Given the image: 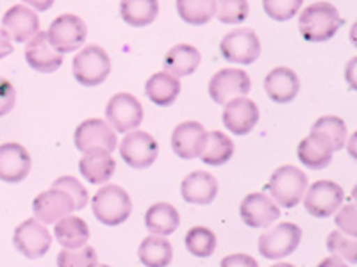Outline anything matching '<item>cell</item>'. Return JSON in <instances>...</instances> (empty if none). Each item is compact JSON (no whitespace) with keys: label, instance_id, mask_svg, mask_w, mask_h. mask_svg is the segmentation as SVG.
I'll use <instances>...</instances> for the list:
<instances>
[{"label":"cell","instance_id":"obj_26","mask_svg":"<svg viewBox=\"0 0 357 267\" xmlns=\"http://www.w3.org/2000/svg\"><path fill=\"white\" fill-rule=\"evenodd\" d=\"M181 225V216L174 205L159 202L151 205L145 212V227L152 235H172Z\"/></svg>","mask_w":357,"mask_h":267},{"label":"cell","instance_id":"obj_37","mask_svg":"<svg viewBox=\"0 0 357 267\" xmlns=\"http://www.w3.org/2000/svg\"><path fill=\"white\" fill-rule=\"evenodd\" d=\"M327 250L331 251V255L340 257L345 262L356 264L357 262V243L354 237L341 234L340 230L331 232L327 237Z\"/></svg>","mask_w":357,"mask_h":267},{"label":"cell","instance_id":"obj_36","mask_svg":"<svg viewBox=\"0 0 357 267\" xmlns=\"http://www.w3.org/2000/svg\"><path fill=\"white\" fill-rule=\"evenodd\" d=\"M215 15L222 24L236 25L247 20V0H215Z\"/></svg>","mask_w":357,"mask_h":267},{"label":"cell","instance_id":"obj_6","mask_svg":"<svg viewBox=\"0 0 357 267\" xmlns=\"http://www.w3.org/2000/svg\"><path fill=\"white\" fill-rule=\"evenodd\" d=\"M302 241V230L295 222H279L272 230L259 237L257 250L268 260L286 259L298 248Z\"/></svg>","mask_w":357,"mask_h":267},{"label":"cell","instance_id":"obj_9","mask_svg":"<svg viewBox=\"0 0 357 267\" xmlns=\"http://www.w3.org/2000/svg\"><path fill=\"white\" fill-rule=\"evenodd\" d=\"M302 200H304L307 214H311L312 218L325 219L334 216V212L343 205L345 193L340 184L333 182V180H318L305 189Z\"/></svg>","mask_w":357,"mask_h":267},{"label":"cell","instance_id":"obj_20","mask_svg":"<svg viewBox=\"0 0 357 267\" xmlns=\"http://www.w3.org/2000/svg\"><path fill=\"white\" fill-rule=\"evenodd\" d=\"M2 29L8 33L11 41L24 43L40 31V18L36 11L29 6H13L2 17Z\"/></svg>","mask_w":357,"mask_h":267},{"label":"cell","instance_id":"obj_11","mask_svg":"<svg viewBox=\"0 0 357 267\" xmlns=\"http://www.w3.org/2000/svg\"><path fill=\"white\" fill-rule=\"evenodd\" d=\"M13 244L27 259H41L49 253L52 234L36 218L25 219L13 234Z\"/></svg>","mask_w":357,"mask_h":267},{"label":"cell","instance_id":"obj_45","mask_svg":"<svg viewBox=\"0 0 357 267\" xmlns=\"http://www.w3.org/2000/svg\"><path fill=\"white\" fill-rule=\"evenodd\" d=\"M317 267H349V266H347L345 260H341L340 257L331 255V257H327V259L321 260Z\"/></svg>","mask_w":357,"mask_h":267},{"label":"cell","instance_id":"obj_3","mask_svg":"<svg viewBox=\"0 0 357 267\" xmlns=\"http://www.w3.org/2000/svg\"><path fill=\"white\" fill-rule=\"evenodd\" d=\"M91 212L102 225L118 227L129 219L130 212H132V202L123 187L107 184V186H102L93 195Z\"/></svg>","mask_w":357,"mask_h":267},{"label":"cell","instance_id":"obj_1","mask_svg":"<svg viewBox=\"0 0 357 267\" xmlns=\"http://www.w3.org/2000/svg\"><path fill=\"white\" fill-rule=\"evenodd\" d=\"M343 25L336 6L329 2H314L307 6L298 17V31L309 43H324L336 36Z\"/></svg>","mask_w":357,"mask_h":267},{"label":"cell","instance_id":"obj_24","mask_svg":"<svg viewBox=\"0 0 357 267\" xmlns=\"http://www.w3.org/2000/svg\"><path fill=\"white\" fill-rule=\"evenodd\" d=\"M200 52L193 47V44L178 43L175 47H172L170 50L165 56V72H168L174 77H188L191 73L195 72L200 65Z\"/></svg>","mask_w":357,"mask_h":267},{"label":"cell","instance_id":"obj_41","mask_svg":"<svg viewBox=\"0 0 357 267\" xmlns=\"http://www.w3.org/2000/svg\"><path fill=\"white\" fill-rule=\"evenodd\" d=\"M15 102H17L15 86L8 79L0 77V118L11 113L13 107H15Z\"/></svg>","mask_w":357,"mask_h":267},{"label":"cell","instance_id":"obj_40","mask_svg":"<svg viewBox=\"0 0 357 267\" xmlns=\"http://www.w3.org/2000/svg\"><path fill=\"white\" fill-rule=\"evenodd\" d=\"M334 222L340 228L341 234L349 235L356 239L357 235V207L356 203H349V205H341L336 212H334Z\"/></svg>","mask_w":357,"mask_h":267},{"label":"cell","instance_id":"obj_21","mask_svg":"<svg viewBox=\"0 0 357 267\" xmlns=\"http://www.w3.org/2000/svg\"><path fill=\"white\" fill-rule=\"evenodd\" d=\"M264 91L275 104H289L296 98L301 91V81L296 77V73L288 66H279L273 68L264 77Z\"/></svg>","mask_w":357,"mask_h":267},{"label":"cell","instance_id":"obj_15","mask_svg":"<svg viewBox=\"0 0 357 267\" xmlns=\"http://www.w3.org/2000/svg\"><path fill=\"white\" fill-rule=\"evenodd\" d=\"M33 212L34 218L47 227V225H56L59 219L75 212V205L65 191L52 187V189L40 193L33 200Z\"/></svg>","mask_w":357,"mask_h":267},{"label":"cell","instance_id":"obj_38","mask_svg":"<svg viewBox=\"0 0 357 267\" xmlns=\"http://www.w3.org/2000/svg\"><path fill=\"white\" fill-rule=\"evenodd\" d=\"M304 0H263V9L275 22H288L301 11Z\"/></svg>","mask_w":357,"mask_h":267},{"label":"cell","instance_id":"obj_5","mask_svg":"<svg viewBox=\"0 0 357 267\" xmlns=\"http://www.w3.org/2000/svg\"><path fill=\"white\" fill-rule=\"evenodd\" d=\"M73 77L86 88H95L109 77L111 59L98 44H88L79 50L72 63Z\"/></svg>","mask_w":357,"mask_h":267},{"label":"cell","instance_id":"obj_4","mask_svg":"<svg viewBox=\"0 0 357 267\" xmlns=\"http://www.w3.org/2000/svg\"><path fill=\"white\" fill-rule=\"evenodd\" d=\"M307 189V177L296 166H280L272 173L266 184V191L272 195V200L279 207L293 209L304 198Z\"/></svg>","mask_w":357,"mask_h":267},{"label":"cell","instance_id":"obj_10","mask_svg":"<svg viewBox=\"0 0 357 267\" xmlns=\"http://www.w3.org/2000/svg\"><path fill=\"white\" fill-rule=\"evenodd\" d=\"M118 150H120V157L127 166L134 168V170H146L158 159L159 145L151 134L136 129L126 134Z\"/></svg>","mask_w":357,"mask_h":267},{"label":"cell","instance_id":"obj_29","mask_svg":"<svg viewBox=\"0 0 357 267\" xmlns=\"http://www.w3.org/2000/svg\"><path fill=\"white\" fill-rule=\"evenodd\" d=\"M234 155V143L227 134H222L220 130L207 132L206 145H204L202 154L199 155L200 161L207 166H223Z\"/></svg>","mask_w":357,"mask_h":267},{"label":"cell","instance_id":"obj_42","mask_svg":"<svg viewBox=\"0 0 357 267\" xmlns=\"http://www.w3.org/2000/svg\"><path fill=\"white\" fill-rule=\"evenodd\" d=\"M220 267H259V264L247 253H232V255L223 257Z\"/></svg>","mask_w":357,"mask_h":267},{"label":"cell","instance_id":"obj_19","mask_svg":"<svg viewBox=\"0 0 357 267\" xmlns=\"http://www.w3.org/2000/svg\"><path fill=\"white\" fill-rule=\"evenodd\" d=\"M25 61L40 73H52L63 65V54L57 52L47 40V33L38 31L25 47Z\"/></svg>","mask_w":357,"mask_h":267},{"label":"cell","instance_id":"obj_16","mask_svg":"<svg viewBox=\"0 0 357 267\" xmlns=\"http://www.w3.org/2000/svg\"><path fill=\"white\" fill-rule=\"evenodd\" d=\"M31 155L20 143L0 145V180L8 184H18L31 173Z\"/></svg>","mask_w":357,"mask_h":267},{"label":"cell","instance_id":"obj_25","mask_svg":"<svg viewBox=\"0 0 357 267\" xmlns=\"http://www.w3.org/2000/svg\"><path fill=\"white\" fill-rule=\"evenodd\" d=\"M181 93V81L168 72L154 73L145 84L146 98L159 107L172 106Z\"/></svg>","mask_w":357,"mask_h":267},{"label":"cell","instance_id":"obj_12","mask_svg":"<svg viewBox=\"0 0 357 267\" xmlns=\"http://www.w3.org/2000/svg\"><path fill=\"white\" fill-rule=\"evenodd\" d=\"M106 122L116 134H129L143 122V107L130 93H118L107 102Z\"/></svg>","mask_w":357,"mask_h":267},{"label":"cell","instance_id":"obj_44","mask_svg":"<svg viewBox=\"0 0 357 267\" xmlns=\"http://www.w3.org/2000/svg\"><path fill=\"white\" fill-rule=\"evenodd\" d=\"M24 4H27L29 8L34 9V11H47V9L52 8V4L56 2V0H22Z\"/></svg>","mask_w":357,"mask_h":267},{"label":"cell","instance_id":"obj_47","mask_svg":"<svg viewBox=\"0 0 357 267\" xmlns=\"http://www.w3.org/2000/svg\"><path fill=\"white\" fill-rule=\"evenodd\" d=\"M98 267H111V266H107V264H98Z\"/></svg>","mask_w":357,"mask_h":267},{"label":"cell","instance_id":"obj_13","mask_svg":"<svg viewBox=\"0 0 357 267\" xmlns=\"http://www.w3.org/2000/svg\"><path fill=\"white\" fill-rule=\"evenodd\" d=\"M250 77L245 70L223 68L209 81V97L218 106H225L234 98L247 97L250 93Z\"/></svg>","mask_w":357,"mask_h":267},{"label":"cell","instance_id":"obj_17","mask_svg":"<svg viewBox=\"0 0 357 267\" xmlns=\"http://www.w3.org/2000/svg\"><path fill=\"white\" fill-rule=\"evenodd\" d=\"M257 122H259V109L256 102H252L250 98H234L223 106V125L231 134L247 136L257 125Z\"/></svg>","mask_w":357,"mask_h":267},{"label":"cell","instance_id":"obj_30","mask_svg":"<svg viewBox=\"0 0 357 267\" xmlns=\"http://www.w3.org/2000/svg\"><path fill=\"white\" fill-rule=\"evenodd\" d=\"M158 0H122L120 17L130 27H146L158 18Z\"/></svg>","mask_w":357,"mask_h":267},{"label":"cell","instance_id":"obj_14","mask_svg":"<svg viewBox=\"0 0 357 267\" xmlns=\"http://www.w3.org/2000/svg\"><path fill=\"white\" fill-rule=\"evenodd\" d=\"M240 218L250 228H266L280 218V207L264 193H252L240 203Z\"/></svg>","mask_w":357,"mask_h":267},{"label":"cell","instance_id":"obj_23","mask_svg":"<svg viewBox=\"0 0 357 267\" xmlns=\"http://www.w3.org/2000/svg\"><path fill=\"white\" fill-rule=\"evenodd\" d=\"M334 146L321 134L311 132L296 146V157L309 170H324L333 162Z\"/></svg>","mask_w":357,"mask_h":267},{"label":"cell","instance_id":"obj_27","mask_svg":"<svg viewBox=\"0 0 357 267\" xmlns=\"http://www.w3.org/2000/svg\"><path fill=\"white\" fill-rule=\"evenodd\" d=\"M54 235H56L57 243L61 244L65 250H75V248H82L88 243L89 228L84 219L70 214L56 222Z\"/></svg>","mask_w":357,"mask_h":267},{"label":"cell","instance_id":"obj_43","mask_svg":"<svg viewBox=\"0 0 357 267\" xmlns=\"http://www.w3.org/2000/svg\"><path fill=\"white\" fill-rule=\"evenodd\" d=\"M9 54H13V43L11 38L8 36L4 29H0V59L8 57Z\"/></svg>","mask_w":357,"mask_h":267},{"label":"cell","instance_id":"obj_33","mask_svg":"<svg viewBox=\"0 0 357 267\" xmlns=\"http://www.w3.org/2000/svg\"><path fill=\"white\" fill-rule=\"evenodd\" d=\"M186 250L197 259H207L216 250V235L215 232L206 227H193L188 230L184 237Z\"/></svg>","mask_w":357,"mask_h":267},{"label":"cell","instance_id":"obj_34","mask_svg":"<svg viewBox=\"0 0 357 267\" xmlns=\"http://www.w3.org/2000/svg\"><path fill=\"white\" fill-rule=\"evenodd\" d=\"M311 132L321 134L324 138H327L331 141V145L334 146V152L341 150L347 143V125L345 122L337 116H321L318 118L317 122L312 123Z\"/></svg>","mask_w":357,"mask_h":267},{"label":"cell","instance_id":"obj_35","mask_svg":"<svg viewBox=\"0 0 357 267\" xmlns=\"http://www.w3.org/2000/svg\"><path fill=\"white\" fill-rule=\"evenodd\" d=\"M57 267H98V255L93 246L84 244L75 250H65L63 248L57 253Z\"/></svg>","mask_w":357,"mask_h":267},{"label":"cell","instance_id":"obj_2","mask_svg":"<svg viewBox=\"0 0 357 267\" xmlns=\"http://www.w3.org/2000/svg\"><path fill=\"white\" fill-rule=\"evenodd\" d=\"M73 143L81 154L100 157V155H111L118 148V136L113 127L100 118H89L79 123Z\"/></svg>","mask_w":357,"mask_h":267},{"label":"cell","instance_id":"obj_28","mask_svg":"<svg viewBox=\"0 0 357 267\" xmlns=\"http://www.w3.org/2000/svg\"><path fill=\"white\" fill-rule=\"evenodd\" d=\"M174 257V250L167 237L149 235L138 248V259L145 267H168Z\"/></svg>","mask_w":357,"mask_h":267},{"label":"cell","instance_id":"obj_7","mask_svg":"<svg viewBox=\"0 0 357 267\" xmlns=\"http://www.w3.org/2000/svg\"><path fill=\"white\" fill-rule=\"evenodd\" d=\"M88 29L77 15H59L47 29V40L59 54L75 52L84 44Z\"/></svg>","mask_w":357,"mask_h":267},{"label":"cell","instance_id":"obj_31","mask_svg":"<svg viewBox=\"0 0 357 267\" xmlns=\"http://www.w3.org/2000/svg\"><path fill=\"white\" fill-rule=\"evenodd\" d=\"M114 170H116V161L111 155H100V157L84 155L79 161V171L84 180L95 186L107 184V180L114 175Z\"/></svg>","mask_w":357,"mask_h":267},{"label":"cell","instance_id":"obj_18","mask_svg":"<svg viewBox=\"0 0 357 267\" xmlns=\"http://www.w3.org/2000/svg\"><path fill=\"white\" fill-rule=\"evenodd\" d=\"M207 132L199 122L178 123L172 134V148L174 154L181 159H195L202 154L206 145Z\"/></svg>","mask_w":357,"mask_h":267},{"label":"cell","instance_id":"obj_39","mask_svg":"<svg viewBox=\"0 0 357 267\" xmlns=\"http://www.w3.org/2000/svg\"><path fill=\"white\" fill-rule=\"evenodd\" d=\"M54 189H59V191H65L66 195L73 200V205H75V211H81L88 205L89 202V196H88V191L86 187L79 182L75 177H70V175H65V177H59L56 182L52 184Z\"/></svg>","mask_w":357,"mask_h":267},{"label":"cell","instance_id":"obj_46","mask_svg":"<svg viewBox=\"0 0 357 267\" xmlns=\"http://www.w3.org/2000/svg\"><path fill=\"white\" fill-rule=\"evenodd\" d=\"M270 267H295L293 264H288V262H279V264H273V266Z\"/></svg>","mask_w":357,"mask_h":267},{"label":"cell","instance_id":"obj_32","mask_svg":"<svg viewBox=\"0 0 357 267\" xmlns=\"http://www.w3.org/2000/svg\"><path fill=\"white\" fill-rule=\"evenodd\" d=\"M178 18L190 25H206L215 17V0H177Z\"/></svg>","mask_w":357,"mask_h":267},{"label":"cell","instance_id":"obj_8","mask_svg":"<svg viewBox=\"0 0 357 267\" xmlns=\"http://www.w3.org/2000/svg\"><path fill=\"white\" fill-rule=\"evenodd\" d=\"M220 54L227 63L252 65L261 56V41L252 29H234L223 36L220 43Z\"/></svg>","mask_w":357,"mask_h":267},{"label":"cell","instance_id":"obj_22","mask_svg":"<svg viewBox=\"0 0 357 267\" xmlns=\"http://www.w3.org/2000/svg\"><path fill=\"white\" fill-rule=\"evenodd\" d=\"M218 195V180L207 171H193L181 184V196L191 205H209Z\"/></svg>","mask_w":357,"mask_h":267}]
</instances>
